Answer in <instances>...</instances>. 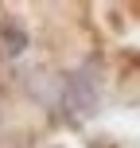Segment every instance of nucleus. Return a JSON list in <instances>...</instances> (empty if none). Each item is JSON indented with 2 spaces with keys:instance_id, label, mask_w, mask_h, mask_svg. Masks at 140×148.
<instances>
[{
  "instance_id": "nucleus-1",
  "label": "nucleus",
  "mask_w": 140,
  "mask_h": 148,
  "mask_svg": "<svg viewBox=\"0 0 140 148\" xmlns=\"http://www.w3.org/2000/svg\"><path fill=\"white\" fill-rule=\"evenodd\" d=\"M97 101H101V82H97V66L94 62H82V66H74L70 74H62L59 105L70 117V125H82L86 117H94Z\"/></svg>"
},
{
  "instance_id": "nucleus-2",
  "label": "nucleus",
  "mask_w": 140,
  "mask_h": 148,
  "mask_svg": "<svg viewBox=\"0 0 140 148\" xmlns=\"http://www.w3.org/2000/svg\"><path fill=\"white\" fill-rule=\"evenodd\" d=\"M0 43H4V55L20 59V55L27 51L31 35H27V27H23V23L16 20V16H4V23H0Z\"/></svg>"
}]
</instances>
